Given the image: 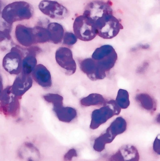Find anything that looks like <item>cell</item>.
<instances>
[{"instance_id":"cell-8","label":"cell","mask_w":160,"mask_h":161,"mask_svg":"<svg viewBox=\"0 0 160 161\" xmlns=\"http://www.w3.org/2000/svg\"><path fill=\"white\" fill-rule=\"evenodd\" d=\"M112 3L110 1H93L85 6L83 14L94 23L99 18L107 13L113 11Z\"/></svg>"},{"instance_id":"cell-31","label":"cell","mask_w":160,"mask_h":161,"mask_svg":"<svg viewBox=\"0 0 160 161\" xmlns=\"http://www.w3.org/2000/svg\"><path fill=\"white\" fill-rule=\"evenodd\" d=\"M155 121L156 123L160 124V113L158 114L155 117Z\"/></svg>"},{"instance_id":"cell-22","label":"cell","mask_w":160,"mask_h":161,"mask_svg":"<svg viewBox=\"0 0 160 161\" xmlns=\"http://www.w3.org/2000/svg\"><path fill=\"white\" fill-rule=\"evenodd\" d=\"M105 99L101 95L98 93H92L80 100V103L84 106L100 105L106 103Z\"/></svg>"},{"instance_id":"cell-20","label":"cell","mask_w":160,"mask_h":161,"mask_svg":"<svg viewBox=\"0 0 160 161\" xmlns=\"http://www.w3.org/2000/svg\"><path fill=\"white\" fill-rule=\"evenodd\" d=\"M115 138L107 129L104 134L95 139L93 147V149L98 152L102 151L105 145L111 143Z\"/></svg>"},{"instance_id":"cell-3","label":"cell","mask_w":160,"mask_h":161,"mask_svg":"<svg viewBox=\"0 0 160 161\" xmlns=\"http://www.w3.org/2000/svg\"><path fill=\"white\" fill-rule=\"evenodd\" d=\"M92 58L95 61L100 71L105 78L114 66L118 56L112 46L105 45L97 48L92 53Z\"/></svg>"},{"instance_id":"cell-24","label":"cell","mask_w":160,"mask_h":161,"mask_svg":"<svg viewBox=\"0 0 160 161\" xmlns=\"http://www.w3.org/2000/svg\"><path fill=\"white\" fill-rule=\"evenodd\" d=\"M115 101L121 109L127 108L130 103L128 92L124 89L119 90Z\"/></svg>"},{"instance_id":"cell-15","label":"cell","mask_w":160,"mask_h":161,"mask_svg":"<svg viewBox=\"0 0 160 161\" xmlns=\"http://www.w3.org/2000/svg\"><path fill=\"white\" fill-rule=\"evenodd\" d=\"M139 153L134 146L127 144L121 147L110 158L111 161H138Z\"/></svg>"},{"instance_id":"cell-23","label":"cell","mask_w":160,"mask_h":161,"mask_svg":"<svg viewBox=\"0 0 160 161\" xmlns=\"http://www.w3.org/2000/svg\"><path fill=\"white\" fill-rule=\"evenodd\" d=\"M34 30L36 44L50 41L49 34L47 28L36 26L34 28Z\"/></svg>"},{"instance_id":"cell-7","label":"cell","mask_w":160,"mask_h":161,"mask_svg":"<svg viewBox=\"0 0 160 161\" xmlns=\"http://www.w3.org/2000/svg\"><path fill=\"white\" fill-rule=\"evenodd\" d=\"M23 58L21 50L16 47H12L4 57L2 67L10 74L17 75L22 72Z\"/></svg>"},{"instance_id":"cell-4","label":"cell","mask_w":160,"mask_h":161,"mask_svg":"<svg viewBox=\"0 0 160 161\" xmlns=\"http://www.w3.org/2000/svg\"><path fill=\"white\" fill-rule=\"evenodd\" d=\"M121 110L115 100L107 101L103 107L92 112L90 128L92 129L98 128L114 115H119Z\"/></svg>"},{"instance_id":"cell-25","label":"cell","mask_w":160,"mask_h":161,"mask_svg":"<svg viewBox=\"0 0 160 161\" xmlns=\"http://www.w3.org/2000/svg\"><path fill=\"white\" fill-rule=\"evenodd\" d=\"M43 97L47 102L52 104L53 106L63 105V98L59 94L49 93L44 95Z\"/></svg>"},{"instance_id":"cell-26","label":"cell","mask_w":160,"mask_h":161,"mask_svg":"<svg viewBox=\"0 0 160 161\" xmlns=\"http://www.w3.org/2000/svg\"><path fill=\"white\" fill-rule=\"evenodd\" d=\"M77 38L74 34L71 32H66L64 33L63 43L66 45L71 46L75 44L77 41Z\"/></svg>"},{"instance_id":"cell-14","label":"cell","mask_w":160,"mask_h":161,"mask_svg":"<svg viewBox=\"0 0 160 161\" xmlns=\"http://www.w3.org/2000/svg\"><path fill=\"white\" fill-rule=\"evenodd\" d=\"M32 79L39 85L44 88H48L52 85L51 73L43 65H37L31 74Z\"/></svg>"},{"instance_id":"cell-10","label":"cell","mask_w":160,"mask_h":161,"mask_svg":"<svg viewBox=\"0 0 160 161\" xmlns=\"http://www.w3.org/2000/svg\"><path fill=\"white\" fill-rule=\"evenodd\" d=\"M38 8L44 14L54 19H63L68 14L65 7L55 1H42L38 5Z\"/></svg>"},{"instance_id":"cell-9","label":"cell","mask_w":160,"mask_h":161,"mask_svg":"<svg viewBox=\"0 0 160 161\" xmlns=\"http://www.w3.org/2000/svg\"><path fill=\"white\" fill-rule=\"evenodd\" d=\"M56 61L58 65L68 75L75 73L76 64L73 57L72 51L66 47H60L56 50L55 54Z\"/></svg>"},{"instance_id":"cell-17","label":"cell","mask_w":160,"mask_h":161,"mask_svg":"<svg viewBox=\"0 0 160 161\" xmlns=\"http://www.w3.org/2000/svg\"><path fill=\"white\" fill-rule=\"evenodd\" d=\"M52 110L58 119L62 122L69 123L76 117L77 111L74 108L63 105L53 107Z\"/></svg>"},{"instance_id":"cell-30","label":"cell","mask_w":160,"mask_h":161,"mask_svg":"<svg viewBox=\"0 0 160 161\" xmlns=\"http://www.w3.org/2000/svg\"><path fill=\"white\" fill-rule=\"evenodd\" d=\"M137 47L135 48V49H137V48L138 49H148L149 48V45L148 44H142L141 43L139 44Z\"/></svg>"},{"instance_id":"cell-11","label":"cell","mask_w":160,"mask_h":161,"mask_svg":"<svg viewBox=\"0 0 160 161\" xmlns=\"http://www.w3.org/2000/svg\"><path fill=\"white\" fill-rule=\"evenodd\" d=\"M31 75L21 73L16 77L11 86L12 92L21 99L22 96L32 86L33 80Z\"/></svg>"},{"instance_id":"cell-19","label":"cell","mask_w":160,"mask_h":161,"mask_svg":"<svg viewBox=\"0 0 160 161\" xmlns=\"http://www.w3.org/2000/svg\"><path fill=\"white\" fill-rule=\"evenodd\" d=\"M37 63L35 52L31 50L23 59L21 73L31 75L37 65Z\"/></svg>"},{"instance_id":"cell-21","label":"cell","mask_w":160,"mask_h":161,"mask_svg":"<svg viewBox=\"0 0 160 161\" xmlns=\"http://www.w3.org/2000/svg\"><path fill=\"white\" fill-rule=\"evenodd\" d=\"M127 123L122 117H117L110 124L107 129L115 137L122 134L126 130Z\"/></svg>"},{"instance_id":"cell-12","label":"cell","mask_w":160,"mask_h":161,"mask_svg":"<svg viewBox=\"0 0 160 161\" xmlns=\"http://www.w3.org/2000/svg\"><path fill=\"white\" fill-rule=\"evenodd\" d=\"M15 35L18 41L25 47H29L36 44L34 28L21 24L16 27Z\"/></svg>"},{"instance_id":"cell-6","label":"cell","mask_w":160,"mask_h":161,"mask_svg":"<svg viewBox=\"0 0 160 161\" xmlns=\"http://www.w3.org/2000/svg\"><path fill=\"white\" fill-rule=\"evenodd\" d=\"M20 99L12 92L11 86H7L1 93V112L8 117H16L19 112Z\"/></svg>"},{"instance_id":"cell-28","label":"cell","mask_w":160,"mask_h":161,"mask_svg":"<svg viewBox=\"0 0 160 161\" xmlns=\"http://www.w3.org/2000/svg\"><path fill=\"white\" fill-rule=\"evenodd\" d=\"M77 156V153L76 150L72 149H70L65 154L64 159L66 160H71L74 157H76Z\"/></svg>"},{"instance_id":"cell-5","label":"cell","mask_w":160,"mask_h":161,"mask_svg":"<svg viewBox=\"0 0 160 161\" xmlns=\"http://www.w3.org/2000/svg\"><path fill=\"white\" fill-rule=\"evenodd\" d=\"M73 28L77 38L82 41H91L97 35L94 23L89 18L83 14L76 18Z\"/></svg>"},{"instance_id":"cell-16","label":"cell","mask_w":160,"mask_h":161,"mask_svg":"<svg viewBox=\"0 0 160 161\" xmlns=\"http://www.w3.org/2000/svg\"><path fill=\"white\" fill-rule=\"evenodd\" d=\"M135 100L138 105L144 110L152 114L156 110L157 102L152 96L146 93L136 94Z\"/></svg>"},{"instance_id":"cell-2","label":"cell","mask_w":160,"mask_h":161,"mask_svg":"<svg viewBox=\"0 0 160 161\" xmlns=\"http://www.w3.org/2000/svg\"><path fill=\"white\" fill-rule=\"evenodd\" d=\"M113 13V11L107 13L94 23L97 35L103 39L112 38L123 28L120 21Z\"/></svg>"},{"instance_id":"cell-1","label":"cell","mask_w":160,"mask_h":161,"mask_svg":"<svg viewBox=\"0 0 160 161\" xmlns=\"http://www.w3.org/2000/svg\"><path fill=\"white\" fill-rule=\"evenodd\" d=\"M32 6L24 1H16L5 6L1 13L2 18L7 23L12 24L17 21L30 19L32 16Z\"/></svg>"},{"instance_id":"cell-18","label":"cell","mask_w":160,"mask_h":161,"mask_svg":"<svg viewBox=\"0 0 160 161\" xmlns=\"http://www.w3.org/2000/svg\"><path fill=\"white\" fill-rule=\"evenodd\" d=\"M47 28L49 34L50 41L58 44L63 40L64 29L61 24L57 22H51L48 25Z\"/></svg>"},{"instance_id":"cell-27","label":"cell","mask_w":160,"mask_h":161,"mask_svg":"<svg viewBox=\"0 0 160 161\" xmlns=\"http://www.w3.org/2000/svg\"><path fill=\"white\" fill-rule=\"evenodd\" d=\"M153 149L156 153L160 155V134L157 135L154 141Z\"/></svg>"},{"instance_id":"cell-13","label":"cell","mask_w":160,"mask_h":161,"mask_svg":"<svg viewBox=\"0 0 160 161\" xmlns=\"http://www.w3.org/2000/svg\"><path fill=\"white\" fill-rule=\"evenodd\" d=\"M78 61L81 71L91 80L94 81L104 78L99 71L95 61L92 58L80 60Z\"/></svg>"},{"instance_id":"cell-29","label":"cell","mask_w":160,"mask_h":161,"mask_svg":"<svg viewBox=\"0 0 160 161\" xmlns=\"http://www.w3.org/2000/svg\"><path fill=\"white\" fill-rule=\"evenodd\" d=\"M148 66V63L147 62H144L141 66H140L138 68V71H143Z\"/></svg>"}]
</instances>
